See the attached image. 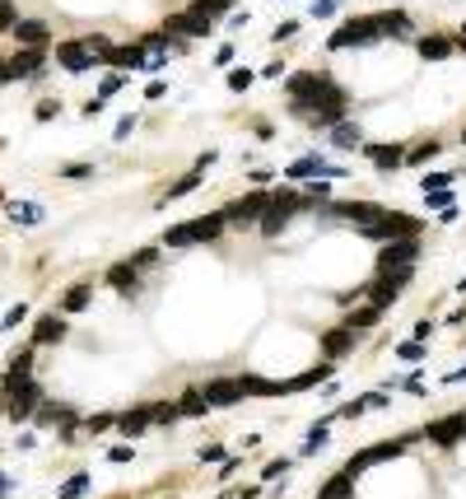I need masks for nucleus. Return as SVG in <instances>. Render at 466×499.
<instances>
[{
	"instance_id": "nucleus-13",
	"label": "nucleus",
	"mask_w": 466,
	"mask_h": 499,
	"mask_svg": "<svg viewBox=\"0 0 466 499\" xmlns=\"http://www.w3.org/2000/svg\"><path fill=\"white\" fill-rule=\"evenodd\" d=\"M405 452V443H378V448H369V452H359L355 462H350V467H345V476H350V481H355L359 471L364 467H373V462H383V457H401Z\"/></svg>"
},
{
	"instance_id": "nucleus-1",
	"label": "nucleus",
	"mask_w": 466,
	"mask_h": 499,
	"mask_svg": "<svg viewBox=\"0 0 466 499\" xmlns=\"http://www.w3.org/2000/svg\"><path fill=\"white\" fill-rule=\"evenodd\" d=\"M289 103H345V89H336L331 75L298 70V75H289Z\"/></svg>"
},
{
	"instance_id": "nucleus-33",
	"label": "nucleus",
	"mask_w": 466,
	"mask_h": 499,
	"mask_svg": "<svg viewBox=\"0 0 466 499\" xmlns=\"http://www.w3.org/2000/svg\"><path fill=\"white\" fill-rule=\"evenodd\" d=\"M84 490H89V476L79 471V476H70V481L61 485V499H79V495H84Z\"/></svg>"
},
{
	"instance_id": "nucleus-23",
	"label": "nucleus",
	"mask_w": 466,
	"mask_h": 499,
	"mask_svg": "<svg viewBox=\"0 0 466 499\" xmlns=\"http://www.w3.org/2000/svg\"><path fill=\"white\" fill-rule=\"evenodd\" d=\"M364 155H369L373 164H378V168H396V164L405 159V150H401V145H369Z\"/></svg>"
},
{
	"instance_id": "nucleus-5",
	"label": "nucleus",
	"mask_w": 466,
	"mask_h": 499,
	"mask_svg": "<svg viewBox=\"0 0 466 499\" xmlns=\"http://www.w3.org/2000/svg\"><path fill=\"white\" fill-rule=\"evenodd\" d=\"M383 38V29H378V19H350L345 29L331 33V42L326 47L331 52H345V47H369V42H378Z\"/></svg>"
},
{
	"instance_id": "nucleus-15",
	"label": "nucleus",
	"mask_w": 466,
	"mask_h": 499,
	"mask_svg": "<svg viewBox=\"0 0 466 499\" xmlns=\"http://www.w3.org/2000/svg\"><path fill=\"white\" fill-rule=\"evenodd\" d=\"M462 434H466V411H462V415H448V420H438V425H429V438H434V443H457Z\"/></svg>"
},
{
	"instance_id": "nucleus-47",
	"label": "nucleus",
	"mask_w": 466,
	"mask_h": 499,
	"mask_svg": "<svg viewBox=\"0 0 466 499\" xmlns=\"http://www.w3.org/2000/svg\"><path fill=\"white\" fill-rule=\"evenodd\" d=\"M117 89H122V75H108V79H103V94H98V98H112Z\"/></svg>"
},
{
	"instance_id": "nucleus-22",
	"label": "nucleus",
	"mask_w": 466,
	"mask_h": 499,
	"mask_svg": "<svg viewBox=\"0 0 466 499\" xmlns=\"http://www.w3.org/2000/svg\"><path fill=\"white\" fill-rule=\"evenodd\" d=\"M103 61H112L117 70H140V65H145V52L140 47H112Z\"/></svg>"
},
{
	"instance_id": "nucleus-45",
	"label": "nucleus",
	"mask_w": 466,
	"mask_h": 499,
	"mask_svg": "<svg viewBox=\"0 0 466 499\" xmlns=\"http://www.w3.org/2000/svg\"><path fill=\"white\" fill-rule=\"evenodd\" d=\"M312 15H317V19H331V15H336V0H317V5H312Z\"/></svg>"
},
{
	"instance_id": "nucleus-10",
	"label": "nucleus",
	"mask_w": 466,
	"mask_h": 499,
	"mask_svg": "<svg viewBox=\"0 0 466 499\" xmlns=\"http://www.w3.org/2000/svg\"><path fill=\"white\" fill-rule=\"evenodd\" d=\"M201 392H205V402H210V406H233V402L248 397V392H243V378H210Z\"/></svg>"
},
{
	"instance_id": "nucleus-18",
	"label": "nucleus",
	"mask_w": 466,
	"mask_h": 499,
	"mask_svg": "<svg viewBox=\"0 0 466 499\" xmlns=\"http://www.w3.org/2000/svg\"><path fill=\"white\" fill-rule=\"evenodd\" d=\"M396 294H401V290H396V285H387V280H383V276H378V280L369 285V308H378V312H387L392 303H396Z\"/></svg>"
},
{
	"instance_id": "nucleus-55",
	"label": "nucleus",
	"mask_w": 466,
	"mask_h": 499,
	"mask_svg": "<svg viewBox=\"0 0 466 499\" xmlns=\"http://www.w3.org/2000/svg\"><path fill=\"white\" fill-rule=\"evenodd\" d=\"M5 490H10V476H0V495H5Z\"/></svg>"
},
{
	"instance_id": "nucleus-19",
	"label": "nucleus",
	"mask_w": 466,
	"mask_h": 499,
	"mask_svg": "<svg viewBox=\"0 0 466 499\" xmlns=\"http://www.w3.org/2000/svg\"><path fill=\"white\" fill-rule=\"evenodd\" d=\"M415 47H419V56H424V61H448V56H452V42H448V38H438V33L419 38Z\"/></svg>"
},
{
	"instance_id": "nucleus-2",
	"label": "nucleus",
	"mask_w": 466,
	"mask_h": 499,
	"mask_svg": "<svg viewBox=\"0 0 466 499\" xmlns=\"http://www.w3.org/2000/svg\"><path fill=\"white\" fill-rule=\"evenodd\" d=\"M224 234V215H201L186 219V224H172L163 234V248H191V243H215Z\"/></svg>"
},
{
	"instance_id": "nucleus-46",
	"label": "nucleus",
	"mask_w": 466,
	"mask_h": 499,
	"mask_svg": "<svg viewBox=\"0 0 466 499\" xmlns=\"http://www.w3.org/2000/svg\"><path fill=\"white\" fill-rule=\"evenodd\" d=\"M24 317H29V308H24V303H19V308H10V312H5V327H19V322H24Z\"/></svg>"
},
{
	"instance_id": "nucleus-51",
	"label": "nucleus",
	"mask_w": 466,
	"mask_h": 499,
	"mask_svg": "<svg viewBox=\"0 0 466 499\" xmlns=\"http://www.w3.org/2000/svg\"><path fill=\"white\" fill-rule=\"evenodd\" d=\"M131 126H136V117H122V122H117V141H126V136H131Z\"/></svg>"
},
{
	"instance_id": "nucleus-56",
	"label": "nucleus",
	"mask_w": 466,
	"mask_h": 499,
	"mask_svg": "<svg viewBox=\"0 0 466 499\" xmlns=\"http://www.w3.org/2000/svg\"><path fill=\"white\" fill-rule=\"evenodd\" d=\"M462 141H466V131H462Z\"/></svg>"
},
{
	"instance_id": "nucleus-37",
	"label": "nucleus",
	"mask_w": 466,
	"mask_h": 499,
	"mask_svg": "<svg viewBox=\"0 0 466 499\" xmlns=\"http://www.w3.org/2000/svg\"><path fill=\"white\" fill-rule=\"evenodd\" d=\"M252 70H229V89H238V94H243V89H252Z\"/></svg>"
},
{
	"instance_id": "nucleus-32",
	"label": "nucleus",
	"mask_w": 466,
	"mask_h": 499,
	"mask_svg": "<svg viewBox=\"0 0 466 499\" xmlns=\"http://www.w3.org/2000/svg\"><path fill=\"white\" fill-rule=\"evenodd\" d=\"M396 355H401L405 364H419V359L429 355V350H424V341H401V345H396Z\"/></svg>"
},
{
	"instance_id": "nucleus-17",
	"label": "nucleus",
	"mask_w": 466,
	"mask_h": 499,
	"mask_svg": "<svg viewBox=\"0 0 466 499\" xmlns=\"http://www.w3.org/2000/svg\"><path fill=\"white\" fill-rule=\"evenodd\" d=\"M322 350H326L331 359L350 355V350H355V331H350V327H336V331H326V336H322Z\"/></svg>"
},
{
	"instance_id": "nucleus-41",
	"label": "nucleus",
	"mask_w": 466,
	"mask_h": 499,
	"mask_svg": "<svg viewBox=\"0 0 466 499\" xmlns=\"http://www.w3.org/2000/svg\"><path fill=\"white\" fill-rule=\"evenodd\" d=\"M452 182V173H424V191H438V187H448Z\"/></svg>"
},
{
	"instance_id": "nucleus-6",
	"label": "nucleus",
	"mask_w": 466,
	"mask_h": 499,
	"mask_svg": "<svg viewBox=\"0 0 466 499\" xmlns=\"http://www.w3.org/2000/svg\"><path fill=\"white\" fill-rule=\"evenodd\" d=\"M298 205H308L298 191H271V205H266V215H262V234H280L284 219L294 215Z\"/></svg>"
},
{
	"instance_id": "nucleus-39",
	"label": "nucleus",
	"mask_w": 466,
	"mask_h": 499,
	"mask_svg": "<svg viewBox=\"0 0 466 499\" xmlns=\"http://www.w3.org/2000/svg\"><path fill=\"white\" fill-rule=\"evenodd\" d=\"M177 420V402H163V406H154V425H172Z\"/></svg>"
},
{
	"instance_id": "nucleus-52",
	"label": "nucleus",
	"mask_w": 466,
	"mask_h": 499,
	"mask_svg": "<svg viewBox=\"0 0 466 499\" xmlns=\"http://www.w3.org/2000/svg\"><path fill=\"white\" fill-rule=\"evenodd\" d=\"M108 462H136V457H131V448H112V452H108Z\"/></svg>"
},
{
	"instance_id": "nucleus-54",
	"label": "nucleus",
	"mask_w": 466,
	"mask_h": 499,
	"mask_svg": "<svg viewBox=\"0 0 466 499\" xmlns=\"http://www.w3.org/2000/svg\"><path fill=\"white\" fill-rule=\"evenodd\" d=\"M5 79H10V61H0V84H5Z\"/></svg>"
},
{
	"instance_id": "nucleus-25",
	"label": "nucleus",
	"mask_w": 466,
	"mask_h": 499,
	"mask_svg": "<svg viewBox=\"0 0 466 499\" xmlns=\"http://www.w3.org/2000/svg\"><path fill=\"white\" fill-rule=\"evenodd\" d=\"M61 336H65V322H61V317H42V322H38V331H33V341H38V345L61 341Z\"/></svg>"
},
{
	"instance_id": "nucleus-35",
	"label": "nucleus",
	"mask_w": 466,
	"mask_h": 499,
	"mask_svg": "<svg viewBox=\"0 0 466 499\" xmlns=\"http://www.w3.org/2000/svg\"><path fill=\"white\" fill-rule=\"evenodd\" d=\"M38 420H42V425H56V420L70 425V411H65V406H42V411H38Z\"/></svg>"
},
{
	"instance_id": "nucleus-12",
	"label": "nucleus",
	"mask_w": 466,
	"mask_h": 499,
	"mask_svg": "<svg viewBox=\"0 0 466 499\" xmlns=\"http://www.w3.org/2000/svg\"><path fill=\"white\" fill-rule=\"evenodd\" d=\"M154 425V406H136V411H126V415H117V425L112 429H122L126 438H140L145 429Z\"/></svg>"
},
{
	"instance_id": "nucleus-11",
	"label": "nucleus",
	"mask_w": 466,
	"mask_h": 499,
	"mask_svg": "<svg viewBox=\"0 0 466 499\" xmlns=\"http://www.w3.org/2000/svg\"><path fill=\"white\" fill-rule=\"evenodd\" d=\"M289 177H294V182H303V177H341V164H326V159H317V155H303L298 159V164H289Z\"/></svg>"
},
{
	"instance_id": "nucleus-50",
	"label": "nucleus",
	"mask_w": 466,
	"mask_h": 499,
	"mask_svg": "<svg viewBox=\"0 0 466 499\" xmlns=\"http://www.w3.org/2000/svg\"><path fill=\"white\" fill-rule=\"evenodd\" d=\"M219 457H224V448H219V443H210V448H201V462H219Z\"/></svg>"
},
{
	"instance_id": "nucleus-34",
	"label": "nucleus",
	"mask_w": 466,
	"mask_h": 499,
	"mask_svg": "<svg viewBox=\"0 0 466 499\" xmlns=\"http://www.w3.org/2000/svg\"><path fill=\"white\" fill-rule=\"evenodd\" d=\"M233 0H196L191 5V15H201V19H210V15H219V10H229Z\"/></svg>"
},
{
	"instance_id": "nucleus-28",
	"label": "nucleus",
	"mask_w": 466,
	"mask_h": 499,
	"mask_svg": "<svg viewBox=\"0 0 466 499\" xmlns=\"http://www.w3.org/2000/svg\"><path fill=\"white\" fill-rule=\"evenodd\" d=\"M136 276H140L136 266H131V262H122V266H112V276H108V280L117 285V290H136V285H140Z\"/></svg>"
},
{
	"instance_id": "nucleus-3",
	"label": "nucleus",
	"mask_w": 466,
	"mask_h": 499,
	"mask_svg": "<svg viewBox=\"0 0 466 499\" xmlns=\"http://www.w3.org/2000/svg\"><path fill=\"white\" fill-rule=\"evenodd\" d=\"M364 238L373 243H401V238H419V219L396 215V210H378V219L364 224Z\"/></svg>"
},
{
	"instance_id": "nucleus-48",
	"label": "nucleus",
	"mask_w": 466,
	"mask_h": 499,
	"mask_svg": "<svg viewBox=\"0 0 466 499\" xmlns=\"http://www.w3.org/2000/svg\"><path fill=\"white\" fill-rule=\"evenodd\" d=\"M284 471H289V462L280 457V462H271V467H266V481H275V476H284Z\"/></svg>"
},
{
	"instance_id": "nucleus-43",
	"label": "nucleus",
	"mask_w": 466,
	"mask_h": 499,
	"mask_svg": "<svg viewBox=\"0 0 466 499\" xmlns=\"http://www.w3.org/2000/svg\"><path fill=\"white\" fill-rule=\"evenodd\" d=\"M117 425V415H89V429L93 434H103V429H112Z\"/></svg>"
},
{
	"instance_id": "nucleus-8",
	"label": "nucleus",
	"mask_w": 466,
	"mask_h": 499,
	"mask_svg": "<svg viewBox=\"0 0 466 499\" xmlns=\"http://www.w3.org/2000/svg\"><path fill=\"white\" fill-rule=\"evenodd\" d=\"M266 205H271L266 191H248L243 201H233L229 210H224V224H252L257 215H266Z\"/></svg>"
},
{
	"instance_id": "nucleus-36",
	"label": "nucleus",
	"mask_w": 466,
	"mask_h": 499,
	"mask_svg": "<svg viewBox=\"0 0 466 499\" xmlns=\"http://www.w3.org/2000/svg\"><path fill=\"white\" fill-rule=\"evenodd\" d=\"M331 141L341 145V150H355V145H359V126H355V131H350V126H336V131H331Z\"/></svg>"
},
{
	"instance_id": "nucleus-57",
	"label": "nucleus",
	"mask_w": 466,
	"mask_h": 499,
	"mask_svg": "<svg viewBox=\"0 0 466 499\" xmlns=\"http://www.w3.org/2000/svg\"><path fill=\"white\" fill-rule=\"evenodd\" d=\"M462 290H466V280H462Z\"/></svg>"
},
{
	"instance_id": "nucleus-30",
	"label": "nucleus",
	"mask_w": 466,
	"mask_h": 499,
	"mask_svg": "<svg viewBox=\"0 0 466 499\" xmlns=\"http://www.w3.org/2000/svg\"><path fill=\"white\" fill-rule=\"evenodd\" d=\"M10 219L15 224H42V205H10Z\"/></svg>"
},
{
	"instance_id": "nucleus-14",
	"label": "nucleus",
	"mask_w": 466,
	"mask_h": 499,
	"mask_svg": "<svg viewBox=\"0 0 466 499\" xmlns=\"http://www.w3.org/2000/svg\"><path fill=\"white\" fill-rule=\"evenodd\" d=\"M56 61H61L65 70H89L93 56H89V47H84V42H61V47H56Z\"/></svg>"
},
{
	"instance_id": "nucleus-40",
	"label": "nucleus",
	"mask_w": 466,
	"mask_h": 499,
	"mask_svg": "<svg viewBox=\"0 0 466 499\" xmlns=\"http://www.w3.org/2000/svg\"><path fill=\"white\" fill-rule=\"evenodd\" d=\"M15 24H19L15 5H10V0H0V33H5V29H15Z\"/></svg>"
},
{
	"instance_id": "nucleus-42",
	"label": "nucleus",
	"mask_w": 466,
	"mask_h": 499,
	"mask_svg": "<svg viewBox=\"0 0 466 499\" xmlns=\"http://www.w3.org/2000/svg\"><path fill=\"white\" fill-rule=\"evenodd\" d=\"M434 155H438V141H424L415 155H410V164H424V159H434Z\"/></svg>"
},
{
	"instance_id": "nucleus-31",
	"label": "nucleus",
	"mask_w": 466,
	"mask_h": 499,
	"mask_svg": "<svg viewBox=\"0 0 466 499\" xmlns=\"http://www.w3.org/2000/svg\"><path fill=\"white\" fill-rule=\"evenodd\" d=\"M345 495H350V476L341 471V476H331V481H326V490L317 499H345Z\"/></svg>"
},
{
	"instance_id": "nucleus-9",
	"label": "nucleus",
	"mask_w": 466,
	"mask_h": 499,
	"mask_svg": "<svg viewBox=\"0 0 466 499\" xmlns=\"http://www.w3.org/2000/svg\"><path fill=\"white\" fill-rule=\"evenodd\" d=\"M205 33H210V19L191 15V10L186 15H168V24H163V38H172V42L177 38H205Z\"/></svg>"
},
{
	"instance_id": "nucleus-4",
	"label": "nucleus",
	"mask_w": 466,
	"mask_h": 499,
	"mask_svg": "<svg viewBox=\"0 0 466 499\" xmlns=\"http://www.w3.org/2000/svg\"><path fill=\"white\" fill-rule=\"evenodd\" d=\"M38 402H42V388L33 383V378H19V383H10L5 388V411H10V420H29L33 411H38Z\"/></svg>"
},
{
	"instance_id": "nucleus-16",
	"label": "nucleus",
	"mask_w": 466,
	"mask_h": 499,
	"mask_svg": "<svg viewBox=\"0 0 466 499\" xmlns=\"http://www.w3.org/2000/svg\"><path fill=\"white\" fill-rule=\"evenodd\" d=\"M15 38H19V42H29V47H42L47 38H51V29H47L42 19H19V24H15Z\"/></svg>"
},
{
	"instance_id": "nucleus-29",
	"label": "nucleus",
	"mask_w": 466,
	"mask_h": 499,
	"mask_svg": "<svg viewBox=\"0 0 466 499\" xmlns=\"http://www.w3.org/2000/svg\"><path fill=\"white\" fill-rule=\"evenodd\" d=\"M84 303H89V285H70L65 299H61V312H79Z\"/></svg>"
},
{
	"instance_id": "nucleus-27",
	"label": "nucleus",
	"mask_w": 466,
	"mask_h": 499,
	"mask_svg": "<svg viewBox=\"0 0 466 499\" xmlns=\"http://www.w3.org/2000/svg\"><path fill=\"white\" fill-rule=\"evenodd\" d=\"M201 177H205L201 168H191L186 177H177V182L168 187V196H163V201H177V196H186V191H196V182H201Z\"/></svg>"
},
{
	"instance_id": "nucleus-44",
	"label": "nucleus",
	"mask_w": 466,
	"mask_h": 499,
	"mask_svg": "<svg viewBox=\"0 0 466 499\" xmlns=\"http://www.w3.org/2000/svg\"><path fill=\"white\" fill-rule=\"evenodd\" d=\"M56 112H61V103H51V98H47V103H38V122H51Z\"/></svg>"
},
{
	"instance_id": "nucleus-20",
	"label": "nucleus",
	"mask_w": 466,
	"mask_h": 499,
	"mask_svg": "<svg viewBox=\"0 0 466 499\" xmlns=\"http://www.w3.org/2000/svg\"><path fill=\"white\" fill-rule=\"evenodd\" d=\"M33 70H42V47H29V52H19V56H10V79L33 75Z\"/></svg>"
},
{
	"instance_id": "nucleus-21",
	"label": "nucleus",
	"mask_w": 466,
	"mask_h": 499,
	"mask_svg": "<svg viewBox=\"0 0 466 499\" xmlns=\"http://www.w3.org/2000/svg\"><path fill=\"white\" fill-rule=\"evenodd\" d=\"M373 19H378L383 38H410V19H405L401 10H392V15H373Z\"/></svg>"
},
{
	"instance_id": "nucleus-53",
	"label": "nucleus",
	"mask_w": 466,
	"mask_h": 499,
	"mask_svg": "<svg viewBox=\"0 0 466 499\" xmlns=\"http://www.w3.org/2000/svg\"><path fill=\"white\" fill-rule=\"evenodd\" d=\"M89 173H93L89 164H70V168H65V177H89Z\"/></svg>"
},
{
	"instance_id": "nucleus-26",
	"label": "nucleus",
	"mask_w": 466,
	"mask_h": 499,
	"mask_svg": "<svg viewBox=\"0 0 466 499\" xmlns=\"http://www.w3.org/2000/svg\"><path fill=\"white\" fill-rule=\"evenodd\" d=\"M378 322H383V312H378V308H359V312L345 317V327H350V331H369V327H378Z\"/></svg>"
},
{
	"instance_id": "nucleus-7",
	"label": "nucleus",
	"mask_w": 466,
	"mask_h": 499,
	"mask_svg": "<svg viewBox=\"0 0 466 499\" xmlns=\"http://www.w3.org/2000/svg\"><path fill=\"white\" fill-rule=\"evenodd\" d=\"M415 257H419V243H415V238H401V243H383V252H378V271L415 266Z\"/></svg>"
},
{
	"instance_id": "nucleus-24",
	"label": "nucleus",
	"mask_w": 466,
	"mask_h": 499,
	"mask_svg": "<svg viewBox=\"0 0 466 499\" xmlns=\"http://www.w3.org/2000/svg\"><path fill=\"white\" fill-rule=\"evenodd\" d=\"M205 411H210L205 392H201V388H186V392H182V402H177V415H205Z\"/></svg>"
},
{
	"instance_id": "nucleus-38",
	"label": "nucleus",
	"mask_w": 466,
	"mask_h": 499,
	"mask_svg": "<svg viewBox=\"0 0 466 499\" xmlns=\"http://www.w3.org/2000/svg\"><path fill=\"white\" fill-rule=\"evenodd\" d=\"M424 196H429V205H434V210H452V191H448V187H438V191H424Z\"/></svg>"
},
{
	"instance_id": "nucleus-49",
	"label": "nucleus",
	"mask_w": 466,
	"mask_h": 499,
	"mask_svg": "<svg viewBox=\"0 0 466 499\" xmlns=\"http://www.w3.org/2000/svg\"><path fill=\"white\" fill-rule=\"evenodd\" d=\"M303 201H331V191H326V187H317V182H312V187H308V196H303Z\"/></svg>"
}]
</instances>
